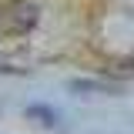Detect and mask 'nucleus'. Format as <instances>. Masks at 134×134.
I'll list each match as a JSON object with an SVG mask.
<instances>
[{
    "label": "nucleus",
    "instance_id": "obj_1",
    "mask_svg": "<svg viewBox=\"0 0 134 134\" xmlns=\"http://www.w3.org/2000/svg\"><path fill=\"white\" fill-rule=\"evenodd\" d=\"M37 24V7L27 0H14L0 7V37H24Z\"/></svg>",
    "mask_w": 134,
    "mask_h": 134
},
{
    "label": "nucleus",
    "instance_id": "obj_2",
    "mask_svg": "<svg viewBox=\"0 0 134 134\" xmlns=\"http://www.w3.org/2000/svg\"><path fill=\"white\" fill-rule=\"evenodd\" d=\"M27 117H40V124H57V111H47V107H27Z\"/></svg>",
    "mask_w": 134,
    "mask_h": 134
}]
</instances>
